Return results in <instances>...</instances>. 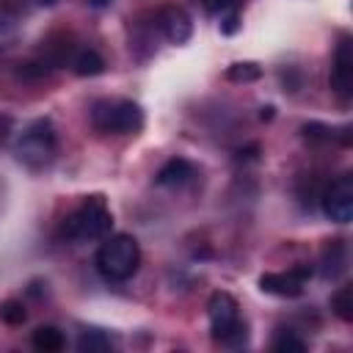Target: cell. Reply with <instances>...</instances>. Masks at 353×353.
<instances>
[{"label":"cell","instance_id":"cell-1","mask_svg":"<svg viewBox=\"0 0 353 353\" xmlns=\"http://www.w3.org/2000/svg\"><path fill=\"white\" fill-rule=\"evenodd\" d=\"M113 226V212L110 204L102 193L85 196L61 223V234L69 243H94L110 234Z\"/></svg>","mask_w":353,"mask_h":353},{"label":"cell","instance_id":"cell-2","mask_svg":"<svg viewBox=\"0 0 353 353\" xmlns=\"http://www.w3.org/2000/svg\"><path fill=\"white\" fill-rule=\"evenodd\" d=\"M94 265H97V273L105 281H110V284L127 281L141 268V245H138V240L132 234L102 237V245L97 248Z\"/></svg>","mask_w":353,"mask_h":353},{"label":"cell","instance_id":"cell-3","mask_svg":"<svg viewBox=\"0 0 353 353\" xmlns=\"http://www.w3.org/2000/svg\"><path fill=\"white\" fill-rule=\"evenodd\" d=\"M207 317H210V334L223 347H243L248 342V325L240 317V303L234 295L218 290L207 301Z\"/></svg>","mask_w":353,"mask_h":353},{"label":"cell","instance_id":"cell-4","mask_svg":"<svg viewBox=\"0 0 353 353\" xmlns=\"http://www.w3.org/2000/svg\"><path fill=\"white\" fill-rule=\"evenodd\" d=\"M14 154L30 171L47 168L58 154V132H55L52 121L50 119L30 121L22 130V135L17 138V143H14Z\"/></svg>","mask_w":353,"mask_h":353},{"label":"cell","instance_id":"cell-5","mask_svg":"<svg viewBox=\"0 0 353 353\" xmlns=\"http://www.w3.org/2000/svg\"><path fill=\"white\" fill-rule=\"evenodd\" d=\"M91 127L102 135H135L143 130V110L132 99H97L91 105Z\"/></svg>","mask_w":353,"mask_h":353},{"label":"cell","instance_id":"cell-6","mask_svg":"<svg viewBox=\"0 0 353 353\" xmlns=\"http://www.w3.org/2000/svg\"><path fill=\"white\" fill-rule=\"evenodd\" d=\"M320 207L328 221L347 223L353 218V174H339L320 193Z\"/></svg>","mask_w":353,"mask_h":353},{"label":"cell","instance_id":"cell-7","mask_svg":"<svg viewBox=\"0 0 353 353\" xmlns=\"http://www.w3.org/2000/svg\"><path fill=\"white\" fill-rule=\"evenodd\" d=\"M312 276L309 265H295L290 270H273L259 276V290L276 298H298L306 290V281Z\"/></svg>","mask_w":353,"mask_h":353},{"label":"cell","instance_id":"cell-8","mask_svg":"<svg viewBox=\"0 0 353 353\" xmlns=\"http://www.w3.org/2000/svg\"><path fill=\"white\" fill-rule=\"evenodd\" d=\"M154 25L171 44H185L193 36V19L182 6H163L154 14Z\"/></svg>","mask_w":353,"mask_h":353},{"label":"cell","instance_id":"cell-9","mask_svg":"<svg viewBox=\"0 0 353 353\" xmlns=\"http://www.w3.org/2000/svg\"><path fill=\"white\" fill-rule=\"evenodd\" d=\"M331 88L339 99H350L353 94V52H350V39L342 36L336 50H334V58H331Z\"/></svg>","mask_w":353,"mask_h":353},{"label":"cell","instance_id":"cell-10","mask_svg":"<svg viewBox=\"0 0 353 353\" xmlns=\"http://www.w3.org/2000/svg\"><path fill=\"white\" fill-rule=\"evenodd\" d=\"M196 176H199V168H196L190 160H185V157H171L168 163L160 165L154 182H157L160 188H171V190H176V188L190 185Z\"/></svg>","mask_w":353,"mask_h":353},{"label":"cell","instance_id":"cell-11","mask_svg":"<svg viewBox=\"0 0 353 353\" xmlns=\"http://www.w3.org/2000/svg\"><path fill=\"white\" fill-rule=\"evenodd\" d=\"M347 270V243L345 240H328L320 254V273L323 279H339Z\"/></svg>","mask_w":353,"mask_h":353},{"label":"cell","instance_id":"cell-12","mask_svg":"<svg viewBox=\"0 0 353 353\" xmlns=\"http://www.w3.org/2000/svg\"><path fill=\"white\" fill-rule=\"evenodd\" d=\"M303 138L312 141V143H331V141H339L342 146L350 143V127H328V124H320V121H309L301 127Z\"/></svg>","mask_w":353,"mask_h":353},{"label":"cell","instance_id":"cell-13","mask_svg":"<svg viewBox=\"0 0 353 353\" xmlns=\"http://www.w3.org/2000/svg\"><path fill=\"white\" fill-rule=\"evenodd\" d=\"M72 69H74V74H80V77H97V74L105 72V58H102L94 47H80V50H74V55H72Z\"/></svg>","mask_w":353,"mask_h":353},{"label":"cell","instance_id":"cell-14","mask_svg":"<svg viewBox=\"0 0 353 353\" xmlns=\"http://www.w3.org/2000/svg\"><path fill=\"white\" fill-rule=\"evenodd\" d=\"M30 345L36 350H41V353H58V350H63L66 339H63V334L55 325H39L30 334Z\"/></svg>","mask_w":353,"mask_h":353},{"label":"cell","instance_id":"cell-15","mask_svg":"<svg viewBox=\"0 0 353 353\" xmlns=\"http://www.w3.org/2000/svg\"><path fill=\"white\" fill-rule=\"evenodd\" d=\"M110 347H113L110 336H108L105 331H99V328L83 331L80 339H77V350H83V353H105V350H110Z\"/></svg>","mask_w":353,"mask_h":353},{"label":"cell","instance_id":"cell-16","mask_svg":"<svg viewBox=\"0 0 353 353\" xmlns=\"http://www.w3.org/2000/svg\"><path fill=\"white\" fill-rule=\"evenodd\" d=\"M331 312L342 320V323H353V287L345 284L331 295Z\"/></svg>","mask_w":353,"mask_h":353},{"label":"cell","instance_id":"cell-17","mask_svg":"<svg viewBox=\"0 0 353 353\" xmlns=\"http://www.w3.org/2000/svg\"><path fill=\"white\" fill-rule=\"evenodd\" d=\"M270 347L279 350V353H301V350H306V339H301V336H298L295 331H290V328H281V331L273 336Z\"/></svg>","mask_w":353,"mask_h":353},{"label":"cell","instance_id":"cell-18","mask_svg":"<svg viewBox=\"0 0 353 353\" xmlns=\"http://www.w3.org/2000/svg\"><path fill=\"white\" fill-rule=\"evenodd\" d=\"M25 320H28V312H25V303L19 298L0 301V323H6V325H22Z\"/></svg>","mask_w":353,"mask_h":353},{"label":"cell","instance_id":"cell-19","mask_svg":"<svg viewBox=\"0 0 353 353\" xmlns=\"http://www.w3.org/2000/svg\"><path fill=\"white\" fill-rule=\"evenodd\" d=\"M262 77V69L251 61H243V63H232L226 69V80L232 83H251V80H259Z\"/></svg>","mask_w":353,"mask_h":353},{"label":"cell","instance_id":"cell-20","mask_svg":"<svg viewBox=\"0 0 353 353\" xmlns=\"http://www.w3.org/2000/svg\"><path fill=\"white\" fill-rule=\"evenodd\" d=\"M237 3H240V0H201L204 11L212 14V17H226V14L237 11Z\"/></svg>","mask_w":353,"mask_h":353},{"label":"cell","instance_id":"cell-21","mask_svg":"<svg viewBox=\"0 0 353 353\" xmlns=\"http://www.w3.org/2000/svg\"><path fill=\"white\" fill-rule=\"evenodd\" d=\"M88 3H91V6H97V8H102V6H110L113 0H88Z\"/></svg>","mask_w":353,"mask_h":353},{"label":"cell","instance_id":"cell-22","mask_svg":"<svg viewBox=\"0 0 353 353\" xmlns=\"http://www.w3.org/2000/svg\"><path fill=\"white\" fill-rule=\"evenodd\" d=\"M273 116V108H262V119H270Z\"/></svg>","mask_w":353,"mask_h":353},{"label":"cell","instance_id":"cell-23","mask_svg":"<svg viewBox=\"0 0 353 353\" xmlns=\"http://www.w3.org/2000/svg\"><path fill=\"white\" fill-rule=\"evenodd\" d=\"M39 3H41V6H55L58 0H39Z\"/></svg>","mask_w":353,"mask_h":353}]
</instances>
